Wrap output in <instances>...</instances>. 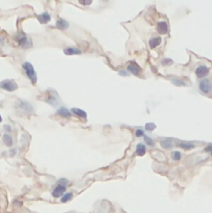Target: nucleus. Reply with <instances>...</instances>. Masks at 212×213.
<instances>
[{
  "instance_id": "f257e3e1",
  "label": "nucleus",
  "mask_w": 212,
  "mask_h": 213,
  "mask_svg": "<svg viewBox=\"0 0 212 213\" xmlns=\"http://www.w3.org/2000/svg\"><path fill=\"white\" fill-rule=\"evenodd\" d=\"M22 67H23V69L25 70V72H26V75H27V77L29 78V80H30L33 84L37 83V73H35V70H34V68H33L32 65H31L30 62H26L23 64Z\"/></svg>"
},
{
  "instance_id": "f03ea898",
  "label": "nucleus",
  "mask_w": 212,
  "mask_h": 213,
  "mask_svg": "<svg viewBox=\"0 0 212 213\" xmlns=\"http://www.w3.org/2000/svg\"><path fill=\"white\" fill-rule=\"evenodd\" d=\"M0 87L2 90H6V92H14L18 88V85L15 81L12 80H3V81L0 83Z\"/></svg>"
},
{
  "instance_id": "7ed1b4c3",
  "label": "nucleus",
  "mask_w": 212,
  "mask_h": 213,
  "mask_svg": "<svg viewBox=\"0 0 212 213\" xmlns=\"http://www.w3.org/2000/svg\"><path fill=\"white\" fill-rule=\"evenodd\" d=\"M199 87L201 92H203L204 94H208L212 90V83L209 79H202L199 83Z\"/></svg>"
},
{
  "instance_id": "20e7f679",
  "label": "nucleus",
  "mask_w": 212,
  "mask_h": 213,
  "mask_svg": "<svg viewBox=\"0 0 212 213\" xmlns=\"http://www.w3.org/2000/svg\"><path fill=\"white\" fill-rule=\"evenodd\" d=\"M18 43L19 45L21 46L24 49H27V48H30L32 46V41H31L29 37H27L25 35H22L20 37H18Z\"/></svg>"
},
{
  "instance_id": "39448f33",
  "label": "nucleus",
  "mask_w": 212,
  "mask_h": 213,
  "mask_svg": "<svg viewBox=\"0 0 212 213\" xmlns=\"http://www.w3.org/2000/svg\"><path fill=\"white\" fill-rule=\"evenodd\" d=\"M127 71H128V73H131V74H133V75H135V76L139 75V72H140L139 67H138L137 65L135 64V62H130V64H128Z\"/></svg>"
},
{
  "instance_id": "423d86ee",
  "label": "nucleus",
  "mask_w": 212,
  "mask_h": 213,
  "mask_svg": "<svg viewBox=\"0 0 212 213\" xmlns=\"http://www.w3.org/2000/svg\"><path fill=\"white\" fill-rule=\"evenodd\" d=\"M208 73H209V69H208V67H206V66H200V67H198L196 70V75L198 76L199 78L205 77L206 75H208Z\"/></svg>"
},
{
  "instance_id": "0eeeda50",
  "label": "nucleus",
  "mask_w": 212,
  "mask_h": 213,
  "mask_svg": "<svg viewBox=\"0 0 212 213\" xmlns=\"http://www.w3.org/2000/svg\"><path fill=\"white\" fill-rule=\"evenodd\" d=\"M157 31H158L160 35H165V33L169 31V25L167 22L164 21H161L157 24Z\"/></svg>"
},
{
  "instance_id": "6e6552de",
  "label": "nucleus",
  "mask_w": 212,
  "mask_h": 213,
  "mask_svg": "<svg viewBox=\"0 0 212 213\" xmlns=\"http://www.w3.org/2000/svg\"><path fill=\"white\" fill-rule=\"evenodd\" d=\"M64 53L66 55H78V54H81L82 51H81L79 48H75V47H69L64 49Z\"/></svg>"
},
{
  "instance_id": "1a4fd4ad",
  "label": "nucleus",
  "mask_w": 212,
  "mask_h": 213,
  "mask_svg": "<svg viewBox=\"0 0 212 213\" xmlns=\"http://www.w3.org/2000/svg\"><path fill=\"white\" fill-rule=\"evenodd\" d=\"M65 191H66V187L62 186V185H57V187L52 191V195H53L54 198L62 197V195H65Z\"/></svg>"
},
{
  "instance_id": "9d476101",
  "label": "nucleus",
  "mask_w": 212,
  "mask_h": 213,
  "mask_svg": "<svg viewBox=\"0 0 212 213\" xmlns=\"http://www.w3.org/2000/svg\"><path fill=\"white\" fill-rule=\"evenodd\" d=\"M19 108L22 109L24 112H31L32 111V105H30L28 102H25V101H21L19 103Z\"/></svg>"
},
{
  "instance_id": "9b49d317",
  "label": "nucleus",
  "mask_w": 212,
  "mask_h": 213,
  "mask_svg": "<svg viewBox=\"0 0 212 213\" xmlns=\"http://www.w3.org/2000/svg\"><path fill=\"white\" fill-rule=\"evenodd\" d=\"M56 27L60 30H66L69 27V23L68 21H66L65 19H58L57 22H56Z\"/></svg>"
},
{
  "instance_id": "f8f14e48",
  "label": "nucleus",
  "mask_w": 212,
  "mask_h": 213,
  "mask_svg": "<svg viewBox=\"0 0 212 213\" xmlns=\"http://www.w3.org/2000/svg\"><path fill=\"white\" fill-rule=\"evenodd\" d=\"M37 19H39L40 23L46 24V23H48L50 20H51V16H50L48 12H43V14H41L39 17H37Z\"/></svg>"
},
{
  "instance_id": "ddd939ff",
  "label": "nucleus",
  "mask_w": 212,
  "mask_h": 213,
  "mask_svg": "<svg viewBox=\"0 0 212 213\" xmlns=\"http://www.w3.org/2000/svg\"><path fill=\"white\" fill-rule=\"evenodd\" d=\"M161 42H162V39H161L160 37H153V39H151L150 42H149V45H150V47L152 48V49H154V48H156L157 46L160 45Z\"/></svg>"
},
{
  "instance_id": "4468645a",
  "label": "nucleus",
  "mask_w": 212,
  "mask_h": 213,
  "mask_svg": "<svg viewBox=\"0 0 212 213\" xmlns=\"http://www.w3.org/2000/svg\"><path fill=\"white\" fill-rule=\"evenodd\" d=\"M57 113L60 117H64V118L71 117V111L69 110L68 108H66V107H59V108L57 109Z\"/></svg>"
},
{
  "instance_id": "2eb2a0df",
  "label": "nucleus",
  "mask_w": 212,
  "mask_h": 213,
  "mask_svg": "<svg viewBox=\"0 0 212 213\" xmlns=\"http://www.w3.org/2000/svg\"><path fill=\"white\" fill-rule=\"evenodd\" d=\"M71 112L74 113V115H76L77 117L83 118V119H87V112H85L84 110H81L80 108H76V107H74V108H72V110H71Z\"/></svg>"
},
{
  "instance_id": "dca6fc26",
  "label": "nucleus",
  "mask_w": 212,
  "mask_h": 213,
  "mask_svg": "<svg viewBox=\"0 0 212 213\" xmlns=\"http://www.w3.org/2000/svg\"><path fill=\"white\" fill-rule=\"evenodd\" d=\"M160 145L161 147L163 148V149H167V150H169L173 148V142H172V140H169V138H165V140H160Z\"/></svg>"
},
{
  "instance_id": "f3484780",
  "label": "nucleus",
  "mask_w": 212,
  "mask_h": 213,
  "mask_svg": "<svg viewBox=\"0 0 212 213\" xmlns=\"http://www.w3.org/2000/svg\"><path fill=\"white\" fill-rule=\"evenodd\" d=\"M2 140H3V143L6 145V147H12V138L10 134H4L2 136Z\"/></svg>"
},
{
  "instance_id": "a211bd4d",
  "label": "nucleus",
  "mask_w": 212,
  "mask_h": 213,
  "mask_svg": "<svg viewBox=\"0 0 212 213\" xmlns=\"http://www.w3.org/2000/svg\"><path fill=\"white\" fill-rule=\"evenodd\" d=\"M179 147L183 150H191L196 147V145L192 142H183L179 143Z\"/></svg>"
},
{
  "instance_id": "6ab92c4d",
  "label": "nucleus",
  "mask_w": 212,
  "mask_h": 213,
  "mask_svg": "<svg viewBox=\"0 0 212 213\" xmlns=\"http://www.w3.org/2000/svg\"><path fill=\"white\" fill-rule=\"evenodd\" d=\"M146 145H144V143H138L137 145H136V154H137L138 156H144L145 153H146Z\"/></svg>"
},
{
  "instance_id": "aec40b11",
  "label": "nucleus",
  "mask_w": 212,
  "mask_h": 213,
  "mask_svg": "<svg viewBox=\"0 0 212 213\" xmlns=\"http://www.w3.org/2000/svg\"><path fill=\"white\" fill-rule=\"evenodd\" d=\"M172 82H173V84H175V85H177V86H186L187 85L186 82H184L183 80L179 79V78H173V79H172Z\"/></svg>"
},
{
  "instance_id": "412c9836",
  "label": "nucleus",
  "mask_w": 212,
  "mask_h": 213,
  "mask_svg": "<svg viewBox=\"0 0 212 213\" xmlns=\"http://www.w3.org/2000/svg\"><path fill=\"white\" fill-rule=\"evenodd\" d=\"M46 102H48L50 105H52V106H56L57 103H58V101H57V99H56L55 96H51V97H49L47 100H46Z\"/></svg>"
},
{
  "instance_id": "4be33fe9",
  "label": "nucleus",
  "mask_w": 212,
  "mask_h": 213,
  "mask_svg": "<svg viewBox=\"0 0 212 213\" xmlns=\"http://www.w3.org/2000/svg\"><path fill=\"white\" fill-rule=\"evenodd\" d=\"M72 197H73V195L72 193H70V192H68V193H65L64 195H62V203H67V202H69L71 199H72Z\"/></svg>"
},
{
  "instance_id": "5701e85b",
  "label": "nucleus",
  "mask_w": 212,
  "mask_h": 213,
  "mask_svg": "<svg viewBox=\"0 0 212 213\" xmlns=\"http://www.w3.org/2000/svg\"><path fill=\"white\" fill-rule=\"evenodd\" d=\"M181 153L180 152H178V151H175V152H173L172 153V158H173L175 161H178V160H180L181 159Z\"/></svg>"
},
{
  "instance_id": "b1692460",
  "label": "nucleus",
  "mask_w": 212,
  "mask_h": 213,
  "mask_svg": "<svg viewBox=\"0 0 212 213\" xmlns=\"http://www.w3.org/2000/svg\"><path fill=\"white\" fill-rule=\"evenodd\" d=\"M145 128H146L147 131H153V130L156 128V125L154 123H147L145 125Z\"/></svg>"
},
{
  "instance_id": "393cba45",
  "label": "nucleus",
  "mask_w": 212,
  "mask_h": 213,
  "mask_svg": "<svg viewBox=\"0 0 212 213\" xmlns=\"http://www.w3.org/2000/svg\"><path fill=\"white\" fill-rule=\"evenodd\" d=\"M58 185H62V186H65L66 187L67 185L69 184V180L68 179H65V178H62V179H59V180H58Z\"/></svg>"
},
{
  "instance_id": "a878e982",
  "label": "nucleus",
  "mask_w": 212,
  "mask_h": 213,
  "mask_svg": "<svg viewBox=\"0 0 212 213\" xmlns=\"http://www.w3.org/2000/svg\"><path fill=\"white\" fill-rule=\"evenodd\" d=\"M145 142H146V143L148 145H150V147H154V145H155V142H153L152 138L148 137V136H145Z\"/></svg>"
},
{
  "instance_id": "bb28decb",
  "label": "nucleus",
  "mask_w": 212,
  "mask_h": 213,
  "mask_svg": "<svg viewBox=\"0 0 212 213\" xmlns=\"http://www.w3.org/2000/svg\"><path fill=\"white\" fill-rule=\"evenodd\" d=\"M135 135L137 136V137H142V136H144V130H142V129H137L135 131Z\"/></svg>"
},
{
  "instance_id": "cd10ccee",
  "label": "nucleus",
  "mask_w": 212,
  "mask_h": 213,
  "mask_svg": "<svg viewBox=\"0 0 212 213\" xmlns=\"http://www.w3.org/2000/svg\"><path fill=\"white\" fill-rule=\"evenodd\" d=\"M173 64V60L172 59H169V58H165L164 60H162V65L163 66H169V65Z\"/></svg>"
},
{
  "instance_id": "c85d7f7f",
  "label": "nucleus",
  "mask_w": 212,
  "mask_h": 213,
  "mask_svg": "<svg viewBox=\"0 0 212 213\" xmlns=\"http://www.w3.org/2000/svg\"><path fill=\"white\" fill-rule=\"evenodd\" d=\"M204 151L207 152V153H211L212 154V145H208V147L205 148Z\"/></svg>"
},
{
  "instance_id": "c756f323",
  "label": "nucleus",
  "mask_w": 212,
  "mask_h": 213,
  "mask_svg": "<svg viewBox=\"0 0 212 213\" xmlns=\"http://www.w3.org/2000/svg\"><path fill=\"white\" fill-rule=\"evenodd\" d=\"M80 4H83V5H89V4L93 3V1H79Z\"/></svg>"
},
{
  "instance_id": "7c9ffc66",
  "label": "nucleus",
  "mask_w": 212,
  "mask_h": 213,
  "mask_svg": "<svg viewBox=\"0 0 212 213\" xmlns=\"http://www.w3.org/2000/svg\"><path fill=\"white\" fill-rule=\"evenodd\" d=\"M4 129H5L7 132H10V131H12V128H10V125H4Z\"/></svg>"
},
{
  "instance_id": "2f4dec72",
  "label": "nucleus",
  "mask_w": 212,
  "mask_h": 213,
  "mask_svg": "<svg viewBox=\"0 0 212 213\" xmlns=\"http://www.w3.org/2000/svg\"><path fill=\"white\" fill-rule=\"evenodd\" d=\"M119 74L121 76H128V72H126V71H120Z\"/></svg>"
},
{
  "instance_id": "473e14b6",
  "label": "nucleus",
  "mask_w": 212,
  "mask_h": 213,
  "mask_svg": "<svg viewBox=\"0 0 212 213\" xmlns=\"http://www.w3.org/2000/svg\"><path fill=\"white\" fill-rule=\"evenodd\" d=\"M15 154H16V150H15V149H12V151H10V156H12H12H14Z\"/></svg>"
},
{
  "instance_id": "72a5a7b5",
  "label": "nucleus",
  "mask_w": 212,
  "mask_h": 213,
  "mask_svg": "<svg viewBox=\"0 0 212 213\" xmlns=\"http://www.w3.org/2000/svg\"><path fill=\"white\" fill-rule=\"evenodd\" d=\"M0 122H2V117H1V115H0Z\"/></svg>"
}]
</instances>
